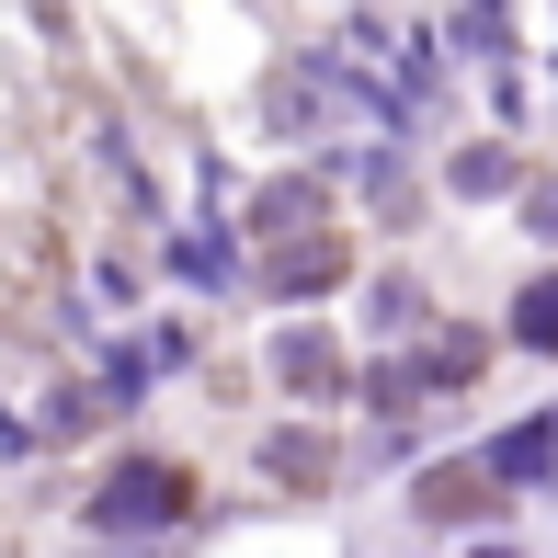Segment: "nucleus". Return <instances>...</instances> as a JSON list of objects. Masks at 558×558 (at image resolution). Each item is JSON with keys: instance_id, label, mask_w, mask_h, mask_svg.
<instances>
[{"instance_id": "obj_1", "label": "nucleus", "mask_w": 558, "mask_h": 558, "mask_svg": "<svg viewBox=\"0 0 558 558\" xmlns=\"http://www.w3.org/2000/svg\"><path fill=\"white\" fill-rule=\"evenodd\" d=\"M171 513H183V478L171 468H125L104 490V524H171Z\"/></svg>"}, {"instance_id": "obj_2", "label": "nucleus", "mask_w": 558, "mask_h": 558, "mask_svg": "<svg viewBox=\"0 0 558 558\" xmlns=\"http://www.w3.org/2000/svg\"><path fill=\"white\" fill-rule=\"evenodd\" d=\"M524 342H536V353H558V274H547V286H524Z\"/></svg>"}]
</instances>
